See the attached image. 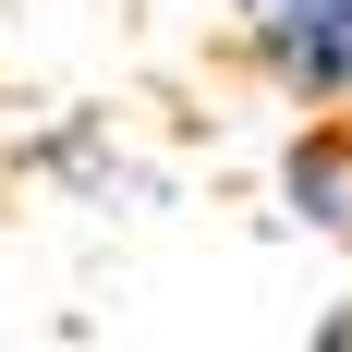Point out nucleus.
Segmentation results:
<instances>
[{"label":"nucleus","instance_id":"obj_1","mask_svg":"<svg viewBox=\"0 0 352 352\" xmlns=\"http://www.w3.org/2000/svg\"><path fill=\"white\" fill-rule=\"evenodd\" d=\"M231 36L292 109H352V0H231Z\"/></svg>","mask_w":352,"mask_h":352},{"label":"nucleus","instance_id":"obj_2","mask_svg":"<svg viewBox=\"0 0 352 352\" xmlns=\"http://www.w3.org/2000/svg\"><path fill=\"white\" fill-rule=\"evenodd\" d=\"M280 195H292L304 231L352 243V122L340 109H304V134H292V158H280Z\"/></svg>","mask_w":352,"mask_h":352},{"label":"nucleus","instance_id":"obj_3","mask_svg":"<svg viewBox=\"0 0 352 352\" xmlns=\"http://www.w3.org/2000/svg\"><path fill=\"white\" fill-rule=\"evenodd\" d=\"M316 340H352V316H328V328H316Z\"/></svg>","mask_w":352,"mask_h":352}]
</instances>
